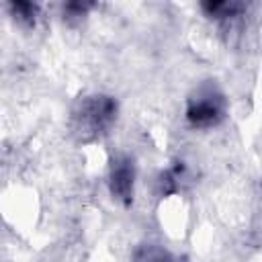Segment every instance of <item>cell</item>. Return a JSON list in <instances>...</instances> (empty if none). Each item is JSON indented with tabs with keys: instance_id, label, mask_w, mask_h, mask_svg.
<instances>
[{
	"instance_id": "cell-1",
	"label": "cell",
	"mask_w": 262,
	"mask_h": 262,
	"mask_svg": "<svg viewBox=\"0 0 262 262\" xmlns=\"http://www.w3.org/2000/svg\"><path fill=\"white\" fill-rule=\"evenodd\" d=\"M117 113V104L106 96H92L80 102L78 111L74 113L76 131L84 137H96L108 129Z\"/></svg>"
},
{
	"instance_id": "cell-2",
	"label": "cell",
	"mask_w": 262,
	"mask_h": 262,
	"mask_svg": "<svg viewBox=\"0 0 262 262\" xmlns=\"http://www.w3.org/2000/svg\"><path fill=\"white\" fill-rule=\"evenodd\" d=\"M225 115V98L219 90L213 86H203L196 90V94L188 100L186 119L201 129L217 125Z\"/></svg>"
},
{
	"instance_id": "cell-3",
	"label": "cell",
	"mask_w": 262,
	"mask_h": 262,
	"mask_svg": "<svg viewBox=\"0 0 262 262\" xmlns=\"http://www.w3.org/2000/svg\"><path fill=\"white\" fill-rule=\"evenodd\" d=\"M135 186V168L129 158H117L111 166V192L117 201L129 203L133 199Z\"/></svg>"
},
{
	"instance_id": "cell-4",
	"label": "cell",
	"mask_w": 262,
	"mask_h": 262,
	"mask_svg": "<svg viewBox=\"0 0 262 262\" xmlns=\"http://www.w3.org/2000/svg\"><path fill=\"white\" fill-rule=\"evenodd\" d=\"M12 16L18 20H25L29 25H35V16H37V4L31 2H12L10 4Z\"/></svg>"
}]
</instances>
